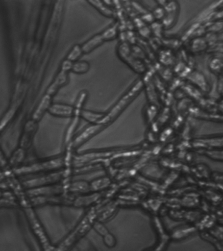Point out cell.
<instances>
[{
  "instance_id": "11",
  "label": "cell",
  "mask_w": 223,
  "mask_h": 251,
  "mask_svg": "<svg viewBox=\"0 0 223 251\" xmlns=\"http://www.w3.org/2000/svg\"><path fill=\"white\" fill-rule=\"evenodd\" d=\"M90 65L87 62H77L72 65V71L75 74H85L89 70Z\"/></svg>"
},
{
  "instance_id": "9",
  "label": "cell",
  "mask_w": 223,
  "mask_h": 251,
  "mask_svg": "<svg viewBox=\"0 0 223 251\" xmlns=\"http://www.w3.org/2000/svg\"><path fill=\"white\" fill-rule=\"evenodd\" d=\"M50 102H51V96L46 94V96H44V97L43 98L42 101H40V104H39L34 115H33V119H34V121H40L45 112L47 110L50 109Z\"/></svg>"
},
{
  "instance_id": "10",
  "label": "cell",
  "mask_w": 223,
  "mask_h": 251,
  "mask_svg": "<svg viewBox=\"0 0 223 251\" xmlns=\"http://www.w3.org/2000/svg\"><path fill=\"white\" fill-rule=\"evenodd\" d=\"M194 145L195 146L201 147H223V137L200 139V140L195 141Z\"/></svg>"
},
{
  "instance_id": "4",
  "label": "cell",
  "mask_w": 223,
  "mask_h": 251,
  "mask_svg": "<svg viewBox=\"0 0 223 251\" xmlns=\"http://www.w3.org/2000/svg\"><path fill=\"white\" fill-rule=\"evenodd\" d=\"M143 87V82L142 80H139L138 82L133 87L132 89L129 90L128 92L111 109V111L107 113L106 115L103 116V119H101L99 125H108L109 124L113 123L115 119L118 117L119 114L123 111V109L128 105L129 103L133 99L135 96L138 94Z\"/></svg>"
},
{
  "instance_id": "6",
  "label": "cell",
  "mask_w": 223,
  "mask_h": 251,
  "mask_svg": "<svg viewBox=\"0 0 223 251\" xmlns=\"http://www.w3.org/2000/svg\"><path fill=\"white\" fill-rule=\"evenodd\" d=\"M118 53L121 58L137 72H142L144 70V66L134 58V57L130 53V49H129L128 45L125 44V43H121L119 45Z\"/></svg>"
},
{
  "instance_id": "8",
  "label": "cell",
  "mask_w": 223,
  "mask_h": 251,
  "mask_svg": "<svg viewBox=\"0 0 223 251\" xmlns=\"http://www.w3.org/2000/svg\"><path fill=\"white\" fill-rule=\"evenodd\" d=\"M67 72L61 70L58 75L56 76L54 82H52L51 85H50L48 90H47V94H49V95L50 96L53 95L60 87H62L64 84L67 83Z\"/></svg>"
},
{
  "instance_id": "3",
  "label": "cell",
  "mask_w": 223,
  "mask_h": 251,
  "mask_svg": "<svg viewBox=\"0 0 223 251\" xmlns=\"http://www.w3.org/2000/svg\"><path fill=\"white\" fill-rule=\"evenodd\" d=\"M0 251H46L28 214L20 206L1 205Z\"/></svg>"
},
{
  "instance_id": "12",
  "label": "cell",
  "mask_w": 223,
  "mask_h": 251,
  "mask_svg": "<svg viewBox=\"0 0 223 251\" xmlns=\"http://www.w3.org/2000/svg\"><path fill=\"white\" fill-rule=\"evenodd\" d=\"M89 3L93 4V6H95V7H97L99 10V11L102 13L103 15L107 16V17H113L114 15L113 12L107 6L104 5L102 1H89Z\"/></svg>"
},
{
  "instance_id": "15",
  "label": "cell",
  "mask_w": 223,
  "mask_h": 251,
  "mask_svg": "<svg viewBox=\"0 0 223 251\" xmlns=\"http://www.w3.org/2000/svg\"><path fill=\"white\" fill-rule=\"evenodd\" d=\"M65 251H81L79 249L77 248V247H75V245L72 243L71 245Z\"/></svg>"
},
{
  "instance_id": "7",
  "label": "cell",
  "mask_w": 223,
  "mask_h": 251,
  "mask_svg": "<svg viewBox=\"0 0 223 251\" xmlns=\"http://www.w3.org/2000/svg\"><path fill=\"white\" fill-rule=\"evenodd\" d=\"M49 111L52 115L58 117H71L74 115V107L62 104H54L50 106Z\"/></svg>"
},
{
  "instance_id": "13",
  "label": "cell",
  "mask_w": 223,
  "mask_h": 251,
  "mask_svg": "<svg viewBox=\"0 0 223 251\" xmlns=\"http://www.w3.org/2000/svg\"><path fill=\"white\" fill-rule=\"evenodd\" d=\"M83 53V51L82 50V47L79 45H76L70 51L69 54H68L67 60L71 61V62L75 61L81 56Z\"/></svg>"
},
{
  "instance_id": "5",
  "label": "cell",
  "mask_w": 223,
  "mask_h": 251,
  "mask_svg": "<svg viewBox=\"0 0 223 251\" xmlns=\"http://www.w3.org/2000/svg\"><path fill=\"white\" fill-rule=\"evenodd\" d=\"M117 32H118L117 25H114L106 29L101 34L95 35V37L83 45L82 50H83V53L91 52L96 47L103 43V41L114 39L117 36Z\"/></svg>"
},
{
  "instance_id": "1",
  "label": "cell",
  "mask_w": 223,
  "mask_h": 251,
  "mask_svg": "<svg viewBox=\"0 0 223 251\" xmlns=\"http://www.w3.org/2000/svg\"><path fill=\"white\" fill-rule=\"evenodd\" d=\"M144 213L131 206L117 207L94 222L74 242L81 251H144Z\"/></svg>"
},
{
  "instance_id": "14",
  "label": "cell",
  "mask_w": 223,
  "mask_h": 251,
  "mask_svg": "<svg viewBox=\"0 0 223 251\" xmlns=\"http://www.w3.org/2000/svg\"><path fill=\"white\" fill-rule=\"evenodd\" d=\"M72 62L71 61L66 60L64 61L63 64L62 66V70L65 71V72H68V71L72 70Z\"/></svg>"
},
{
  "instance_id": "2",
  "label": "cell",
  "mask_w": 223,
  "mask_h": 251,
  "mask_svg": "<svg viewBox=\"0 0 223 251\" xmlns=\"http://www.w3.org/2000/svg\"><path fill=\"white\" fill-rule=\"evenodd\" d=\"M33 212L48 244L54 248L66 242L86 215L83 207L62 203L37 205Z\"/></svg>"
}]
</instances>
